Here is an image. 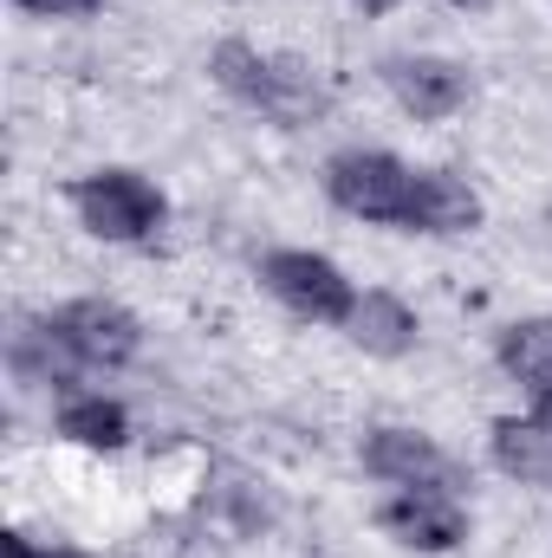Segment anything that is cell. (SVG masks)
Here are the masks:
<instances>
[{
  "label": "cell",
  "mask_w": 552,
  "mask_h": 558,
  "mask_svg": "<svg viewBox=\"0 0 552 558\" xmlns=\"http://www.w3.org/2000/svg\"><path fill=\"white\" fill-rule=\"evenodd\" d=\"M494 364L527 397V410L552 422V318H514L494 338Z\"/></svg>",
  "instance_id": "obj_9"
},
{
  "label": "cell",
  "mask_w": 552,
  "mask_h": 558,
  "mask_svg": "<svg viewBox=\"0 0 552 558\" xmlns=\"http://www.w3.org/2000/svg\"><path fill=\"white\" fill-rule=\"evenodd\" d=\"M208 78L254 118H267L279 131H305L332 111V85L319 78V65L292 59V52H267L254 39H221L208 52Z\"/></svg>",
  "instance_id": "obj_3"
},
{
  "label": "cell",
  "mask_w": 552,
  "mask_h": 558,
  "mask_svg": "<svg viewBox=\"0 0 552 558\" xmlns=\"http://www.w3.org/2000/svg\"><path fill=\"white\" fill-rule=\"evenodd\" d=\"M325 202L364 228L455 241L488 221V202L455 169H416L391 149H338L325 156Z\"/></svg>",
  "instance_id": "obj_1"
},
{
  "label": "cell",
  "mask_w": 552,
  "mask_h": 558,
  "mask_svg": "<svg viewBox=\"0 0 552 558\" xmlns=\"http://www.w3.org/2000/svg\"><path fill=\"white\" fill-rule=\"evenodd\" d=\"M475 513H468V494L455 487H391L377 500V533L404 553H422V558H442L468 539Z\"/></svg>",
  "instance_id": "obj_6"
},
{
  "label": "cell",
  "mask_w": 552,
  "mask_h": 558,
  "mask_svg": "<svg viewBox=\"0 0 552 558\" xmlns=\"http://www.w3.org/2000/svg\"><path fill=\"white\" fill-rule=\"evenodd\" d=\"M488 454H494V468L507 481L552 494V422L547 416H494L488 422Z\"/></svg>",
  "instance_id": "obj_11"
},
{
  "label": "cell",
  "mask_w": 552,
  "mask_h": 558,
  "mask_svg": "<svg viewBox=\"0 0 552 558\" xmlns=\"http://www.w3.org/2000/svg\"><path fill=\"white\" fill-rule=\"evenodd\" d=\"M143 351V325L118 299H59L13 338V371L26 384H72V371H124Z\"/></svg>",
  "instance_id": "obj_2"
},
{
  "label": "cell",
  "mask_w": 552,
  "mask_h": 558,
  "mask_svg": "<svg viewBox=\"0 0 552 558\" xmlns=\"http://www.w3.org/2000/svg\"><path fill=\"white\" fill-rule=\"evenodd\" d=\"M72 215L85 234L111 241V247H149L163 228H169V195L124 162H105V169H85L72 189H65Z\"/></svg>",
  "instance_id": "obj_4"
},
{
  "label": "cell",
  "mask_w": 552,
  "mask_h": 558,
  "mask_svg": "<svg viewBox=\"0 0 552 558\" xmlns=\"http://www.w3.org/2000/svg\"><path fill=\"white\" fill-rule=\"evenodd\" d=\"M52 422H59V435H65L72 448H92V454L131 448V410H124L118 397H105V390H65Z\"/></svg>",
  "instance_id": "obj_12"
},
{
  "label": "cell",
  "mask_w": 552,
  "mask_h": 558,
  "mask_svg": "<svg viewBox=\"0 0 552 558\" xmlns=\"http://www.w3.org/2000/svg\"><path fill=\"white\" fill-rule=\"evenodd\" d=\"M261 286L299 325H338L345 331V318L358 305L351 274L332 254H319V247H274V254H261Z\"/></svg>",
  "instance_id": "obj_5"
},
{
  "label": "cell",
  "mask_w": 552,
  "mask_h": 558,
  "mask_svg": "<svg viewBox=\"0 0 552 558\" xmlns=\"http://www.w3.org/2000/svg\"><path fill=\"white\" fill-rule=\"evenodd\" d=\"M20 13H39V20H92L105 13V0H13Z\"/></svg>",
  "instance_id": "obj_14"
},
{
  "label": "cell",
  "mask_w": 552,
  "mask_h": 558,
  "mask_svg": "<svg viewBox=\"0 0 552 558\" xmlns=\"http://www.w3.org/2000/svg\"><path fill=\"white\" fill-rule=\"evenodd\" d=\"M377 78H384V92L397 98V111L416 118V124H448V118H461L468 98H475L468 65H455V59H442V52H391V59L377 65Z\"/></svg>",
  "instance_id": "obj_7"
},
{
  "label": "cell",
  "mask_w": 552,
  "mask_h": 558,
  "mask_svg": "<svg viewBox=\"0 0 552 558\" xmlns=\"http://www.w3.org/2000/svg\"><path fill=\"white\" fill-rule=\"evenodd\" d=\"M461 13H488V7H501V0H455Z\"/></svg>",
  "instance_id": "obj_16"
},
{
  "label": "cell",
  "mask_w": 552,
  "mask_h": 558,
  "mask_svg": "<svg viewBox=\"0 0 552 558\" xmlns=\"http://www.w3.org/2000/svg\"><path fill=\"white\" fill-rule=\"evenodd\" d=\"M351 7H364V13H397L404 0H351Z\"/></svg>",
  "instance_id": "obj_15"
},
{
  "label": "cell",
  "mask_w": 552,
  "mask_h": 558,
  "mask_svg": "<svg viewBox=\"0 0 552 558\" xmlns=\"http://www.w3.org/2000/svg\"><path fill=\"white\" fill-rule=\"evenodd\" d=\"M358 454H364V474L384 481V487H455V494L468 487L461 461H455L435 435L404 428V422H377Z\"/></svg>",
  "instance_id": "obj_8"
},
{
  "label": "cell",
  "mask_w": 552,
  "mask_h": 558,
  "mask_svg": "<svg viewBox=\"0 0 552 558\" xmlns=\"http://www.w3.org/2000/svg\"><path fill=\"white\" fill-rule=\"evenodd\" d=\"M345 338H351L364 357H384V364H391V357H410L416 351L422 318H416L397 292L371 286V292H358V305H351V318H345Z\"/></svg>",
  "instance_id": "obj_10"
},
{
  "label": "cell",
  "mask_w": 552,
  "mask_h": 558,
  "mask_svg": "<svg viewBox=\"0 0 552 558\" xmlns=\"http://www.w3.org/2000/svg\"><path fill=\"white\" fill-rule=\"evenodd\" d=\"M7 558H85L79 546H59V539H39V533H26V526H13L7 533Z\"/></svg>",
  "instance_id": "obj_13"
}]
</instances>
